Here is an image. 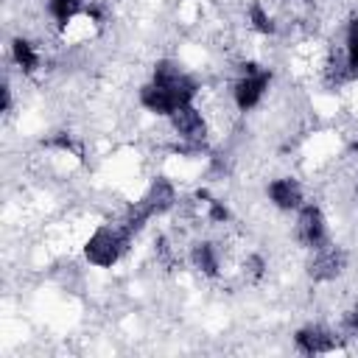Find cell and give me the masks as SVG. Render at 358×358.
Segmentation results:
<instances>
[{
  "label": "cell",
  "mask_w": 358,
  "mask_h": 358,
  "mask_svg": "<svg viewBox=\"0 0 358 358\" xmlns=\"http://www.w3.org/2000/svg\"><path fill=\"white\" fill-rule=\"evenodd\" d=\"M129 238H131V232H129L123 224H120V227H112V224L98 227V229L90 235V241H87V249H84V252H87V260H90L92 266H101V268L112 266V263L123 255Z\"/></svg>",
  "instance_id": "6da1fadb"
},
{
  "label": "cell",
  "mask_w": 358,
  "mask_h": 358,
  "mask_svg": "<svg viewBox=\"0 0 358 358\" xmlns=\"http://www.w3.org/2000/svg\"><path fill=\"white\" fill-rule=\"evenodd\" d=\"M266 90H268V73H266V70H257L255 64H246V73L238 78V84H235V90H232L238 109L246 112V109L257 106Z\"/></svg>",
  "instance_id": "7a4b0ae2"
},
{
  "label": "cell",
  "mask_w": 358,
  "mask_h": 358,
  "mask_svg": "<svg viewBox=\"0 0 358 358\" xmlns=\"http://www.w3.org/2000/svg\"><path fill=\"white\" fill-rule=\"evenodd\" d=\"M171 126H173V131H176L182 140H190V143H201L204 134H207V123H204L201 112H199L193 103L179 106V109L171 115Z\"/></svg>",
  "instance_id": "3957f363"
},
{
  "label": "cell",
  "mask_w": 358,
  "mask_h": 358,
  "mask_svg": "<svg viewBox=\"0 0 358 358\" xmlns=\"http://www.w3.org/2000/svg\"><path fill=\"white\" fill-rule=\"evenodd\" d=\"M296 241L302 246H322L324 243V218H322V210L308 204L299 210V218H296Z\"/></svg>",
  "instance_id": "277c9868"
},
{
  "label": "cell",
  "mask_w": 358,
  "mask_h": 358,
  "mask_svg": "<svg viewBox=\"0 0 358 358\" xmlns=\"http://www.w3.org/2000/svg\"><path fill=\"white\" fill-rule=\"evenodd\" d=\"M268 199L280 210H296V207H302V187L296 179L282 176V179L268 182Z\"/></svg>",
  "instance_id": "5b68a950"
},
{
  "label": "cell",
  "mask_w": 358,
  "mask_h": 358,
  "mask_svg": "<svg viewBox=\"0 0 358 358\" xmlns=\"http://www.w3.org/2000/svg\"><path fill=\"white\" fill-rule=\"evenodd\" d=\"M296 344L305 352H327V350H333L336 336H330L322 327H308V330H299L296 333Z\"/></svg>",
  "instance_id": "8992f818"
},
{
  "label": "cell",
  "mask_w": 358,
  "mask_h": 358,
  "mask_svg": "<svg viewBox=\"0 0 358 358\" xmlns=\"http://www.w3.org/2000/svg\"><path fill=\"white\" fill-rule=\"evenodd\" d=\"M145 201H148V207H151L154 213H162V210H168V207L176 201V193H173V187H171L165 179H159V182L151 185Z\"/></svg>",
  "instance_id": "52a82bcc"
},
{
  "label": "cell",
  "mask_w": 358,
  "mask_h": 358,
  "mask_svg": "<svg viewBox=\"0 0 358 358\" xmlns=\"http://www.w3.org/2000/svg\"><path fill=\"white\" fill-rule=\"evenodd\" d=\"M193 266L199 268V271H204V274H218V252H215V246L213 243H196L193 246Z\"/></svg>",
  "instance_id": "ba28073f"
},
{
  "label": "cell",
  "mask_w": 358,
  "mask_h": 358,
  "mask_svg": "<svg viewBox=\"0 0 358 358\" xmlns=\"http://www.w3.org/2000/svg\"><path fill=\"white\" fill-rule=\"evenodd\" d=\"M11 53H14V62H17L25 73H34V70L39 67V53L34 50V45H31L28 39H14Z\"/></svg>",
  "instance_id": "9c48e42d"
},
{
  "label": "cell",
  "mask_w": 358,
  "mask_h": 358,
  "mask_svg": "<svg viewBox=\"0 0 358 358\" xmlns=\"http://www.w3.org/2000/svg\"><path fill=\"white\" fill-rule=\"evenodd\" d=\"M48 11L59 25H67L81 14V0H50Z\"/></svg>",
  "instance_id": "30bf717a"
},
{
  "label": "cell",
  "mask_w": 358,
  "mask_h": 358,
  "mask_svg": "<svg viewBox=\"0 0 358 358\" xmlns=\"http://www.w3.org/2000/svg\"><path fill=\"white\" fill-rule=\"evenodd\" d=\"M249 20H252L255 31H260V34H274V20H271V14H266L263 6L255 3V6L249 8Z\"/></svg>",
  "instance_id": "8fae6325"
}]
</instances>
